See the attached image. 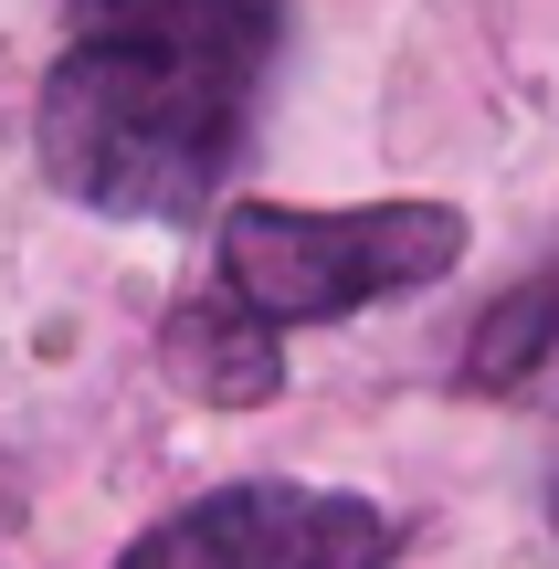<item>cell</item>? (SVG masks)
I'll list each match as a JSON object with an SVG mask.
<instances>
[{"label": "cell", "mask_w": 559, "mask_h": 569, "mask_svg": "<svg viewBox=\"0 0 559 569\" xmlns=\"http://www.w3.org/2000/svg\"><path fill=\"white\" fill-rule=\"evenodd\" d=\"M465 264V211L455 201H359V211H286V201H232L211 232V296L253 327H328L380 296L443 284Z\"/></svg>", "instance_id": "2"}, {"label": "cell", "mask_w": 559, "mask_h": 569, "mask_svg": "<svg viewBox=\"0 0 559 569\" xmlns=\"http://www.w3.org/2000/svg\"><path fill=\"white\" fill-rule=\"evenodd\" d=\"M274 0H84L42 84V169L117 222H201L253 148Z\"/></svg>", "instance_id": "1"}, {"label": "cell", "mask_w": 559, "mask_h": 569, "mask_svg": "<svg viewBox=\"0 0 559 569\" xmlns=\"http://www.w3.org/2000/svg\"><path fill=\"white\" fill-rule=\"evenodd\" d=\"M549 507H559V496H549Z\"/></svg>", "instance_id": "5"}, {"label": "cell", "mask_w": 559, "mask_h": 569, "mask_svg": "<svg viewBox=\"0 0 559 569\" xmlns=\"http://www.w3.org/2000/svg\"><path fill=\"white\" fill-rule=\"evenodd\" d=\"M391 517L338 486H211L117 569H391Z\"/></svg>", "instance_id": "3"}, {"label": "cell", "mask_w": 559, "mask_h": 569, "mask_svg": "<svg viewBox=\"0 0 559 569\" xmlns=\"http://www.w3.org/2000/svg\"><path fill=\"white\" fill-rule=\"evenodd\" d=\"M159 359H169V380H180V390H201V401H232V411L286 390V359H274V338H253V327L232 317L211 284H201L190 306H169Z\"/></svg>", "instance_id": "4"}]
</instances>
